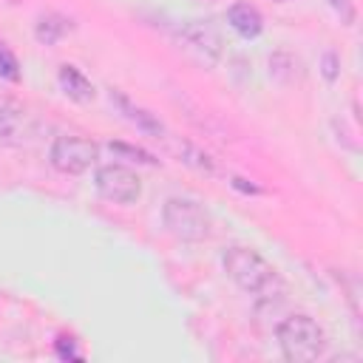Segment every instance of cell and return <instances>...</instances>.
<instances>
[{
  "label": "cell",
  "instance_id": "6da1fadb",
  "mask_svg": "<svg viewBox=\"0 0 363 363\" xmlns=\"http://www.w3.org/2000/svg\"><path fill=\"white\" fill-rule=\"evenodd\" d=\"M275 340L289 363H309L326 352V332L312 315L303 312L284 318L275 329Z\"/></svg>",
  "mask_w": 363,
  "mask_h": 363
},
{
  "label": "cell",
  "instance_id": "7a4b0ae2",
  "mask_svg": "<svg viewBox=\"0 0 363 363\" xmlns=\"http://www.w3.org/2000/svg\"><path fill=\"white\" fill-rule=\"evenodd\" d=\"M221 267L230 281L247 295H264L275 284V267L252 247L233 244L221 252Z\"/></svg>",
  "mask_w": 363,
  "mask_h": 363
},
{
  "label": "cell",
  "instance_id": "3957f363",
  "mask_svg": "<svg viewBox=\"0 0 363 363\" xmlns=\"http://www.w3.org/2000/svg\"><path fill=\"white\" fill-rule=\"evenodd\" d=\"M162 224L173 238L187 244H201L213 235V218L207 207L187 196H170L162 204Z\"/></svg>",
  "mask_w": 363,
  "mask_h": 363
},
{
  "label": "cell",
  "instance_id": "277c9868",
  "mask_svg": "<svg viewBox=\"0 0 363 363\" xmlns=\"http://www.w3.org/2000/svg\"><path fill=\"white\" fill-rule=\"evenodd\" d=\"M99 159V145L88 136H74V133H62L51 142L48 147V162L54 170L65 173V176H79L88 167H94Z\"/></svg>",
  "mask_w": 363,
  "mask_h": 363
},
{
  "label": "cell",
  "instance_id": "5b68a950",
  "mask_svg": "<svg viewBox=\"0 0 363 363\" xmlns=\"http://www.w3.org/2000/svg\"><path fill=\"white\" fill-rule=\"evenodd\" d=\"M94 187L111 204H136L142 196V179L136 176V170H130L122 162L99 164L94 176Z\"/></svg>",
  "mask_w": 363,
  "mask_h": 363
},
{
  "label": "cell",
  "instance_id": "8992f818",
  "mask_svg": "<svg viewBox=\"0 0 363 363\" xmlns=\"http://www.w3.org/2000/svg\"><path fill=\"white\" fill-rule=\"evenodd\" d=\"M37 116L17 99H0V145L28 147L37 139Z\"/></svg>",
  "mask_w": 363,
  "mask_h": 363
},
{
  "label": "cell",
  "instance_id": "52a82bcc",
  "mask_svg": "<svg viewBox=\"0 0 363 363\" xmlns=\"http://www.w3.org/2000/svg\"><path fill=\"white\" fill-rule=\"evenodd\" d=\"M179 43L193 51L199 60L204 62H218L221 60V51H224V40H221V31L213 26V20H187L179 26Z\"/></svg>",
  "mask_w": 363,
  "mask_h": 363
},
{
  "label": "cell",
  "instance_id": "ba28073f",
  "mask_svg": "<svg viewBox=\"0 0 363 363\" xmlns=\"http://www.w3.org/2000/svg\"><path fill=\"white\" fill-rule=\"evenodd\" d=\"M111 102H116V108L125 113V119L128 122H133L139 130H145V133H150L153 139H164L167 133H164V125L150 113V111H145V108H139V105H133L122 91H111Z\"/></svg>",
  "mask_w": 363,
  "mask_h": 363
},
{
  "label": "cell",
  "instance_id": "9c48e42d",
  "mask_svg": "<svg viewBox=\"0 0 363 363\" xmlns=\"http://www.w3.org/2000/svg\"><path fill=\"white\" fill-rule=\"evenodd\" d=\"M227 23H230V28H233L238 37H244V40H255V37L264 31V17H261V11H258L255 6H250V3H233V6L227 9Z\"/></svg>",
  "mask_w": 363,
  "mask_h": 363
},
{
  "label": "cell",
  "instance_id": "30bf717a",
  "mask_svg": "<svg viewBox=\"0 0 363 363\" xmlns=\"http://www.w3.org/2000/svg\"><path fill=\"white\" fill-rule=\"evenodd\" d=\"M57 82H60V88H62V94L68 96V99H74V102H91L94 96H96V88H94V82L77 68V65H60V71H57Z\"/></svg>",
  "mask_w": 363,
  "mask_h": 363
},
{
  "label": "cell",
  "instance_id": "8fae6325",
  "mask_svg": "<svg viewBox=\"0 0 363 363\" xmlns=\"http://www.w3.org/2000/svg\"><path fill=\"white\" fill-rule=\"evenodd\" d=\"M71 28H74V23H71L65 14H60V11H45V14L37 20V26H34V37H37L43 45H54V43H60Z\"/></svg>",
  "mask_w": 363,
  "mask_h": 363
},
{
  "label": "cell",
  "instance_id": "7c38bea8",
  "mask_svg": "<svg viewBox=\"0 0 363 363\" xmlns=\"http://www.w3.org/2000/svg\"><path fill=\"white\" fill-rule=\"evenodd\" d=\"M284 62H286V65H281L278 57L272 54V57H269V74H272L278 82H295V77H301V60L284 51Z\"/></svg>",
  "mask_w": 363,
  "mask_h": 363
},
{
  "label": "cell",
  "instance_id": "4fadbf2b",
  "mask_svg": "<svg viewBox=\"0 0 363 363\" xmlns=\"http://www.w3.org/2000/svg\"><path fill=\"white\" fill-rule=\"evenodd\" d=\"M179 156H182V162L193 164V167L201 170V173H213V170H216L213 159H210L204 150H199L196 145H190V142H182V145H179Z\"/></svg>",
  "mask_w": 363,
  "mask_h": 363
},
{
  "label": "cell",
  "instance_id": "5bb4252c",
  "mask_svg": "<svg viewBox=\"0 0 363 363\" xmlns=\"http://www.w3.org/2000/svg\"><path fill=\"white\" fill-rule=\"evenodd\" d=\"M0 77L9 79V82L20 79V62H17V57L11 54V48L6 43H0Z\"/></svg>",
  "mask_w": 363,
  "mask_h": 363
},
{
  "label": "cell",
  "instance_id": "9a60e30c",
  "mask_svg": "<svg viewBox=\"0 0 363 363\" xmlns=\"http://www.w3.org/2000/svg\"><path fill=\"white\" fill-rule=\"evenodd\" d=\"M111 150H113V153H119V156L136 159V162H142V164H156V159H153V156H150L147 150L136 147V145H125V142H111Z\"/></svg>",
  "mask_w": 363,
  "mask_h": 363
},
{
  "label": "cell",
  "instance_id": "2e32d148",
  "mask_svg": "<svg viewBox=\"0 0 363 363\" xmlns=\"http://www.w3.org/2000/svg\"><path fill=\"white\" fill-rule=\"evenodd\" d=\"M54 352H57V357H62V360H82V352H79V346H77V340H74L71 335H60V337L54 340Z\"/></svg>",
  "mask_w": 363,
  "mask_h": 363
},
{
  "label": "cell",
  "instance_id": "e0dca14e",
  "mask_svg": "<svg viewBox=\"0 0 363 363\" xmlns=\"http://www.w3.org/2000/svg\"><path fill=\"white\" fill-rule=\"evenodd\" d=\"M329 6H332V11L340 17L343 26H352V23H354L357 11H354V3H352V0H329Z\"/></svg>",
  "mask_w": 363,
  "mask_h": 363
},
{
  "label": "cell",
  "instance_id": "ac0fdd59",
  "mask_svg": "<svg viewBox=\"0 0 363 363\" xmlns=\"http://www.w3.org/2000/svg\"><path fill=\"white\" fill-rule=\"evenodd\" d=\"M320 71H323V77H326L329 82L337 79V74H340V60H337L335 51H326V54H323V60H320Z\"/></svg>",
  "mask_w": 363,
  "mask_h": 363
},
{
  "label": "cell",
  "instance_id": "d6986e66",
  "mask_svg": "<svg viewBox=\"0 0 363 363\" xmlns=\"http://www.w3.org/2000/svg\"><path fill=\"white\" fill-rule=\"evenodd\" d=\"M278 3H284V0H278Z\"/></svg>",
  "mask_w": 363,
  "mask_h": 363
}]
</instances>
